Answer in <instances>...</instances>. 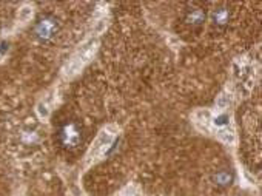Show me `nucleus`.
<instances>
[{"instance_id":"nucleus-1","label":"nucleus","mask_w":262,"mask_h":196,"mask_svg":"<svg viewBox=\"0 0 262 196\" xmlns=\"http://www.w3.org/2000/svg\"><path fill=\"white\" fill-rule=\"evenodd\" d=\"M111 141H113V136L110 134V133H107V131H102L100 134H99V138L96 139V142L93 144V148L89 150V154H88V158H94V156L102 150V148H105L107 145H110L111 144Z\"/></svg>"},{"instance_id":"nucleus-2","label":"nucleus","mask_w":262,"mask_h":196,"mask_svg":"<svg viewBox=\"0 0 262 196\" xmlns=\"http://www.w3.org/2000/svg\"><path fill=\"white\" fill-rule=\"evenodd\" d=\"M54 30H56V23H54V20H48V19H45V20H40V23L37 25V34H39V37H42V39H46V37H49L52 33H54Z\"/></svg>"},{"instance_id":"nucleus-3","label":"nucleus","mask_w":262,"mask_h":196,"mask_svg":"<svg viewBox=\"0 0 262 196\" xmlns=\"http://www.w3.org/2000/svg\"><path fill=\"white\" fill-rule=\"evenodd\" d=\"M217 138L222 142H225V144H233V141H234V134H233L231 130H228V128H220L219 131H217Z\"/></svg>"},{"instance_id":"nucleus-4","label":"nucleus","mask_w":262,"mask_h":196,"mask_svg":"<svg viewBox=\"0 0 262 196\" xmlns=\"http://www.w3.org/2000/svg\"><path fill=\"white\" fill-rule=\"evenodd\" d=\"M77 141H79V133L73 131V127L65 130V142H68V144H71V145H74V144H77Z\"/></svg>"},{"instance_id":"nucleus-5","label":"nucleus","mask_w":262,"mask_h":196,"mask_svg":"<svg viewBox=\"0 0 262 196\" xmlns=\"http://www.w3.org/2000/svg\"><path fill=\"white\" fill-rule=\"evenodd\" d=\"M196 119H198L199 122L207 124V122L210 121V111H207V110H199L198 113H196Z\"/></svg>"},{"instance_id":"nucleus-6","label":"nucleus","mask_w":262,"mask_h":196,"mask_svg":"<svg viewBox=\"0 0 262 196\" xmlns=\"http://www.w3.org/2000/svg\"><path fill=\"white\" fill-rule=\"evenodd\" d=\"M30 17H31V8H30V6L22 8L20 12H19V19H20L22 22H25V20H28Z\"/></svg>"},{"instance_id":"nucleus-7","label":"nucleus","mask_w":262,"mask_h":196,"mask_svg":"<svg viewBox=\"0 0 262 196\" xmlns=\"http://www.w3.org/2000/svg\"><path fill=\"white\" fill-rule=\"evenodd\" d=\"M214 122V125H217V127H220V125H225V124H228V116L227 114H220V116H217L216 119L213 121Z\"/></svg>"},{"instance_id":"nucleus-8","label":"nucleus","mask_w":262,"mask_h":196,"mask_svg":"<svg viewBox=\"0 0 262 196\" xmlns=\"http://www.w3.org/2000/svg\"><path fill=\"white\" fill-rule=\"evenodd\" d=\"M227 105H228V99H227V96H219L217 100H216V107H217V108H225Z\"/></svg>"},{"instance_id":"nucleus-9","label":"nucleus","mask_w":262,"mask_h":196,"mask_svg":"<svg viewBox=\"0 0 262 196\" xmlns=\"http://www.w3.org/2000/svg\"><path fill=\"white\" fill-rule=\"evenodd\" d=\"M225 17H227V12L225 11H219V12H214V14H213V19L217 20V22H224Z\"/></svg>"},{"instance_id":"nucleus-10","label":"nucleus","mask_w":262,"mask_h":196,"mask_svg":"<svg viewBox=\"0 0 262 196\" xmlns=\"http://www.w3.org/2000/svg\"><path fill=\"white\" fill-rule=\"evenodd\" d=\"M37 111H39V114H40L42 117H46L48 116V108H46V105H43V103H39Z\"/></svg>"},{"instance_id":"nucleus-11","label":"nucleus","mask_w":262,"mask_h":196,"mask_svg":"<svg viewBox=\"0 0 262 196\" xmlns=\"http://www.w3.org/2000/svg\"><path fill=\"white\" fill-rule=\"evenodd\" d=\"M120 196H134V188H133V187H126V188L122 191Z\"/></svg>"},{"instance_id":"nucleus-12","label":"nucleus","mask_w":262,"mask_h":196,"mask_svg":"<svg viewBox=\"0 0 262 196\" xmlns=\"http://www.w3.org/2000/svg\"><path fill=\"white\" fill-rule=\"evenodd\" d=\"M216 179H217V181H225V182H227V181H230V176H228V175H217Z\"/></svg>"}]
</instances>
